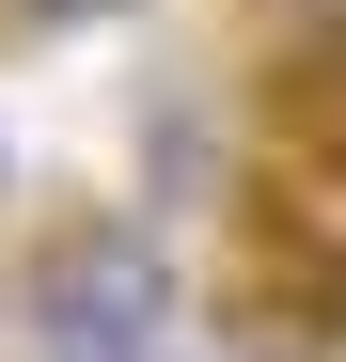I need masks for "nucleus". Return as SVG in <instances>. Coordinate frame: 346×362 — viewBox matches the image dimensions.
I'll return each instance as SVG.
<instances>
[{
    "instance_id": "f257e3e1",
    "label": "nucleus",
    "mask_w": 346,
    "mask_h": 362,
    "mask_svg": "<svg viewBox=\"0 0 346 362\" xmlns=\"http://www.w3.org/2000/svg\"><path fill=\"white\" fill-rule=\"evenodd\" d=\"M237 221H252V299L299 315L315 346H346V127H330V110H315L299 142L252 158Z\"/></svg>"
},
{
    "instance_id": "f03ea898",
    "label": "nucleus",
    "mask_w": 346,
    "mask_h": 362,
    "mask_svg": "<svg viewBox=\"0 0 346 362\" xmlns=\"http://www.w3.org/2000/svg\"><path fill=\"white\" fill-rule=\"evenodd\" d=\"M32 346L47 362H173V252L142 221H64L32 252Z\"/></svg>"
},
{
    "instance_id": "7ed1b4c3",
    "label": "nucleus",
    "mask_w": 346,
    "mask_h": 362,
    "mask_svg": "<svg viewBox=\"0 0 346 362\" xmlns=\"http://www.w3.org/2000/svg\"><path fill=\"white\" fill-rule=\"evenodd\" d=\"M252 47L268 64H346V0H252Z\"/></svg>"
}]
</instances>
